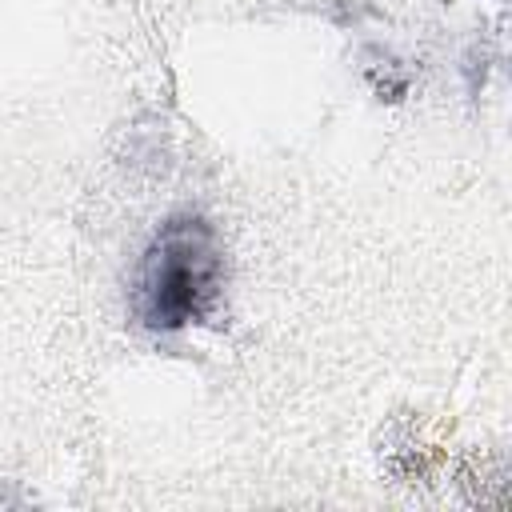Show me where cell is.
Segmentation results:
<instances>
[{"instance_id":"1","label":"cell","mask_w":512,"mask_h":512,"mask_svg":"<svg viewBox=\"0 0 512 512\" xmlns=\"http://www.w3.org/2000/svg\"><path fill=\"white\" fill-rule=\"evenodd\" d=\"M220 244L208 220L172 216L152 236L136 276V316L152 332H180L204 320L220 296Z\"/></svg>"}]
</instances>
